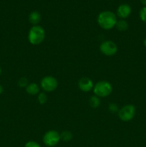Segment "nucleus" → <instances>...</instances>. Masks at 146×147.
<instances>
[{
  "label": "nucleus",
  "mask_w": 146,
  "mask_h": 147,
  "mask_svg": "<svg viewBox=\"0 0 146 147\" xmlns=\"http://www.w3.org/2000/svg\"><path fill=\"white\" fill-rule=\"evenodd\" d=\"M97 21L102 29L104 30H110L115 27L117 18L116 14L113 11H103L98 14Z\"/></svg>",
  "instance_id": "obj_1"
},
{
  "label": "nucleus",
  "mask_w": 146,
  "mask_h": 147,
  "mask_svg": "<svg viewBox=\"0 0 146 147\" xmlns=\"http://www.w3.org/2000/svg\"><path fill=\"white\" fill-rule=\"evenodd\" d=\"M45 35L44 29L40 25H35L30 28L27 39L29 42L32 45H39L44 42Z\"/></svg>",
  "instance_id": "obj_2"
},
{
  "label": "nucleus",
  "mask_w": 146,
  "mask_h": 147,
  "mask_svg": "<svg viewBox=\"0 0 146 147\" xmlns=\"http://www.w3.org/2000/svg\"><path fill=\"white\" fill-rule=\"evenodd\" d=\"M113 90V86L107 80H100L94 85L93 93L99 98H106L110 96Z\"/></svg>",
  "instance_id": "obj_3"
},
{
  "label": "nucleus",
  "mask_w": 146,
  "mask_h": 147,
  "mask_svg": "<svg viewBox=\"0 0 146 147\" xmlns=\"http://www.w3.org/2000/svg\"><path fill=\"white\" fill-rule=\"evenodd\" d=\"M136 113V108L133 104H127L119 109L118 117L122 121L129 122L134 119Z\"/></svg>",
  "instance_id": "obj_4"
},
{
  "label": "nucleus",
  "mask_w": 146,
  "mask_h": 147,
  "mask_svg": "<svg viewBox=\"0 0 146 147\" xmlns=\"http://www.w3.org/2000/svg\"><path fill=\"white\" fill-rule=\"evenodd\" d=\"M61 140L60 134L55 130L47 131L43 136V143L48 147L57 146Z\"/></svg>",
  "instance_id": "obj_5"
},
{
  "label": "nucleus",
  "mask_w": 146,
  "mask_h": 147,
  "mask_svg": "<svg viewBox=\"0 0 146 147\" xmlns=\"http://www.w3.org/2000/svg\"><path fill=\"white\" fill-rule=\"evenodd\" d=\"M58 82L54 77L47 76L43 78L40 82V87L45 93H51L57 88Z\"/></svg>",
  "instance_id": "obj_6"
},
{
  "label": "nucleus",
  "mask_w": 146,
  "mask_h": 147,
  "mask_svg": "<svg viewBox=\"0 0 146 147\" xmlns=\"http://www.w3.org/2000/svg\"><path fill=\"white\" fill-rule=\"evenodd\" d=\"M100 50L104 55L111 57L117 53L118 47L116 43L112 40H106L100 44Z\"/></svg>",
  "instance_id": "obj_7"
},
{
  "label": "nucleus",
  "mask_w": 146,
  "mask_h": 147,
  "mask_svg": "<svg viewBox=\"0 0 146 147\" xmlns=\"http://www.w3.org/2000/svg\"><path fill=\"white\" fill-rule=\"evenodd\" d=\"M94 83L92 80L87 77H83L80 78L78 81V87L80 90L84 93H88L90 90H93Z\"/></svg>",
  "instance_id": "obj_8"
},
{
  "label": "nucleus",
  "mask_w": 146,
  "mask_h": 147,
  "mask_svg": "<svg viewBox=\"0 0 146 147\" xmlns=\"http://www.w3.org/2000/svg\"><path fill=\"white\" fill-rule=\"evenodd\" d=\"M131 12V7L127 4H120L117 7V11H116V16H117V17H119L120 20H125L130 15Z\"/></svg>",
  "instance_id": "obj_9"
},
{
  "label": "nucleus",
  "mask_w": 146,
  "mask_h": 147,
  "mask_svg": "<svg viewBox=\"0 0 146 147\" xmlns=\"http://www.w3.org/2000/svg\"><path fill=\"white\" fill-rule=\"evenodd\" d=\"M41 14L37 11H32L29 14L28 20L30 24H32L33 26L39 25V23L41 21Z\"/></svg>",
  "instance_id": "obj_10"
},
{
  "label": "nucleus",
  "mask_w": 146,
  "mask_h": 147,
  "mask_svg": "<svg viewBox=\"0 0 146 147\" xmlns=\"http://www.w3.org/2000/svg\"><path fill=\"white\" fill-rule=\"evenodd\" d=\"M26 91L29 95L31 96H37L40 92V86L36 83H29L28 86L26 87Z\"/></svg>",
  "instance_id": "obj_11"
},
{
  "label": "nucleus",
  "mask_w": 146,
  "mask_h": 147,
  "mask_svg": "<svg viewBox=\"0 0 146 147\" xmlns=\"http://www.w3.org/2000/svg\"><path fill=\"white\" fill-rule=\"evenodd\" d=\"M115 27L118 31L125 32L127 30L129 27V24L125 20H117V23L115 24Z\"/></svg>",
  "instance_id": "obj_12"
},
{
  "label": "nucleus",
  "mask_w": 146,
  "mask_h": 147,
  "mask_svg": "<svg viewBox=\"0 0 146 147\" xmlns=\"http://www.w3.org/2000/svg\"><path fill=\"white\" fill-rule=\"evenodd\" d=\"M100 98L97 97L95 95L91 96L89 99V104L92 109H97L100 106Z\"/></svg>",
  "instance_id": "obj_13"
},
{
  "label": "nucleus",
  "mask_w": 146,
  "mask_h": 147,
  "mask_svg": "<svg viewBox=\"0 0 146 147\" xmlns=\"http://www.w3.org/2000/svg\"><path fill=\"white\" fill-rule=\"evenodd\" d=\"M60 138L63 142H68L72 139L73 135L70 131H64L63 132H62V134H60Z\"/></svg>",
  "instance_id": "obj_14"
},
{
  "label": "nucleus",
  "mask_w": 146,
  "mask_h": 147,
  "mask_svg": "<svg viewBox=\"0 0 146 147\" xmlns=\"http://www.w3.org/2000/svg\"><path fill=\"white\" fill-rule=\"evenodd\" d=\"M37 100H38L39 103L43 105L45 104L47 101V96L45 92H41L37 95Z\"/></svg>",
  "instance_id": "obj_15"
},
{
  "label": "nucleus",
  "mask_w": 146,
  "mask_h": 147,
  "mask_svg": "<svg viewBox=\"0 0 146 147\" xmlns=\"http://www.w3.org/2000/svg\"><path fill=\"white\" fill-rule=\"evenodd\" d=\"M29 82L28 79L25 77H22L21 78L19 79L18 80V86H19L20 88H25L28 86Z\"/></svg>",
  "instance_id": "obj_16"
},
{
  "label": "nucleus",
  "mask_w": 146,
  "mask_h": 147,
  "mask_svg": "<svg viewBox=\"0 0 146 147\" xmlns=\"http://www.w3.org/2000/svg\"><path fill=\"white\" fill-rule=\"evenodd\" d=\"M139 17L140 20L143 22L146 23V7H143L139 12Z\"/></svg>",
  "instance_id": "obj_17"
},
{
  "label": "nucleus",
  "mask_w": 146,
  "mask_h": 147,
  "mask_svg": "<svg viewBox=\"0 0 146 147\" xmlns=\"http://www.w3.org/2000/svg\"><path fill=\"white\" fill-rule=\"evenodd\" d=\"M108 109L109 111H110V112H111V113H117V112L118 113L119 111L118 106H117V105L116 104V103H112L109 105Z\"/></svg>",
  "instance_id": "obj_18"
},
{
  "label": "nucleus",
  "mask_w": 146,
  "mask_h": 147,
  "mask_svg": "<svg viewBox=\"0 0 146 147\" xmlns=\"http://www.w3.org/2000/svg\"><path fill=\"white\" fill-rule=\"evenodd\" d=\"M24 147H41L40 144L34 141H29L24 145Z\"/></svg>",
  "instance_id": "obj_19"
},
{
  "label": "nucleus",
  "mask_w": 146,
  "mask_h": 147,
  "mask_svg": "<svg viewBox=\"0 0 146 147\" xmlns=\"http://www.w3.org/2000/svg\"><path fill=\"white\" fill-rule=\"evenodd\" d=\"M140 1L142 3V4L144 5V7H146V0H140Z\"/></svg>",
  "instance_id": "obj_20"
},
{
  "label": "nucleus",
  "mask_w": 146,
  "mask_h": 147,
  "mask_svg": "<svg viewBox=\"0 0 146 147\" xmlns=\"http://www.w3.org/2000/svg\"><path fill=\"white\" fill-rule=\"evenodd\" d=\"M3 91H4V88H3V86H1V84H0V95H1V93H3Z\"/></svg>",
  "instance_id": "obj_21"
},
{
  "label": "nucleus",
  "mask_w": 146,
  "mask_h": 147,
  "mask_svg": "<svg viewBox=\"0 0 146 147\" xmlns=\"http://www.w3.org/2000/svg\"><path fill=\"white\" fill-rule=\"evenodd\" d=\"M143 45H144L145 47H146V37H145V38L144 41H143Z\"/></svg>",
  "instance_id": "obj_22"
},
{
  "label": "nucleus",
  "mask_w": 146,
  "mask_h": 147,
  "mask_svg": "<svg viewBox=\"0 0 146 147\" xmlns=\"http://www.w3.org/2000/svg\"><path fill=\"white\" fill-rule=\"evenodd\" d=\"M1 67H0V76H1Z\"/></svg>",
  "instance_id": "obj_23"
}]
</instances>
